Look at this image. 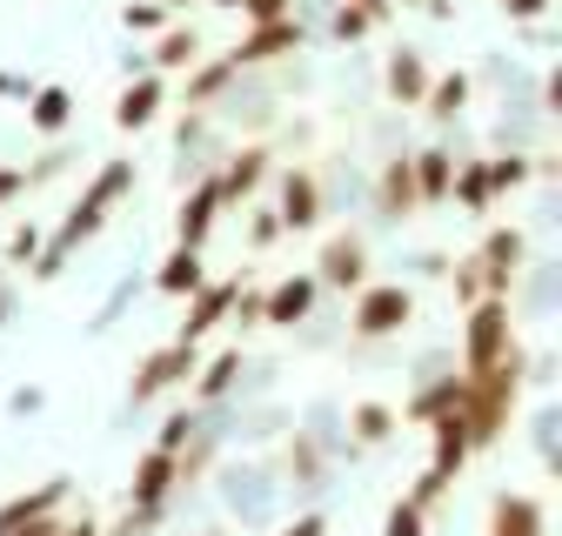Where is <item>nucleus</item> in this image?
Masks as SVG:
<instances>
[{"label":"nucleus","instance_id":"obj_8","mask_svg":"<svg viewBox=\"0 0 562 536\" xmlns=\"http://www.w3.org/2000/svg\"><path fill=\"white\" fill-rule=\"evenodd\" d=\"M194 362H201V349L175 335V343H161V349H148V356L134 362V382H127V395H134V402H155V395L181 389V382L194 376Z\"/></svg>","mask_w":562,"mask_h":536},{"label":"nucleus","instance_id":"obj_46","mask_svg":"<svg viewBox=\"0 0 562 536\" xmlns=\"http://www.w3.org/2000/svg\"><path fill=\"white\" fill-rule=\"evenodd\" d=\"M503 14H509V21H542L549 0H503Z\"/></svg>","mask_w":562,"mask_h":536},{"label":"nucleus","instance_id":"obj_18","mask_svg":"<svg viewBox=\"0 0 562 536\" xmlns=\"http://www.w3.org/2000/svg\"><path fill=\"white\" fill-rule=\"evenodd\" d=\"M375 209H382V222H408V215L422 209L408 155H389V161H382V181H375Z\"/></svg>","mask_w":562,"mask_h":536},{"label":"nucleus","instance_id":"obj_9","mask_svg":"<svg viewBox=\"0 0 562 536\" xmlns=\"http://www.w3.org/2000/svg\"><path fill=\"white\" fill-rule=\"evenodd\" d=\"M475 261H482V289L488 295H509L516 282H522V268H529V235L509 222V228H488L482 235V248H475Z\"/></svg>","mask_w":562,"mask_h":536},{"label":"nucleus","instance_id":"obj_39","mask_svg":"<svg viewBox=\"0 0 562 536\" xmlns=\"http://www.w3.org/2000/svg\"><path fill=\"white\" fill-rule=\"evenodd\" d=\"M21 194H27V168L21 161H0V209H14Z\"/></svg>","mask_w":562,"mask_h":536},{"label":"nucleus","instance_id":"obj_36","mask_svg":"<svg viewBox=\"0 0 562 536\" xmlns=\"http://www.w3.org/2000/svg\"><path fill=\"white\" fill-rule=\"evenodd\" d=\"M449 490H456V477H442V469H422V477H415V490H408V503H415V510H429V516H436Z\"/></svg>","mask_w":562,"mask_h":536},{"label":"nucleus","instance_id":"obj_31","mask_svg":"<svg viewBox=\"0 0 562 536\" xmlns=\"http://www.w3.org/2000/svg\"><path fill=\"white\" fill-rule=\"evenodd\" d=\"M34 255H41V228L34 222H14L8 228V248H0V268H34Z\"/></svg>","mask_w":562,"mask_h":536},{"label":"nucleus","instance_id":"obj_53","mask_svg":"<svg viewBox=\"0 0 562 536\" xmlns=\"http://www.w3.org/2000/svg\"><path fill=\"white\" fill-rule=\"evenodd\" d=\"M207 536H222V529H207Z\"/></svg>","mask_w":562,"mask_h":536},{"label":"nucleus","instance_id":"obj_27","mask_svg":"<svg viewBox=\"0 0 562 536\" xmlns=\"http://www.w3.org/2000/svg\"><path fill=\"white\" fill-rule=\"evenodd\" d=\"M456 402H462V376H436V382H422L415 395H408V410H402V423H422V429H429L442 410H456Z\"/></svg>","mask_w":562,"mask_h":536},{"label":"nucleus","instance_id":"obj_11","mask_svg":"<svg viewBox=\"0 0 562 536\" xmlns=\"http://www.w3.org/2000/svg\"><path fill=\"white\" fill-rule=\"evenodd\" d=\"M222 215H228V209H222L215 175H194L188 194H181V209H175V242H181V248H207V235H215Z\"/></svg>","mask_w":562,"mask_h":536},{"label":"nucleus","instance_id":"obj_6","mask_svg":"<svg viewBox=\"0 0 562 536\" xmlns=\"http://www.w3.org/2000/svg\"><path fill=\"white\" fill-rule=\"evenodd\" d=\"M274 222L281 235H308L322 222V175L289 161V168H274Z\"/></svg>","mask_w":562,"mask_h":536},{"label":"nucleus","instance_id":"obj_7","mask_svg":"<svg viewBox=\"0 0 562 536\" xmlns=\"http://www.w3.org/2000/svg\"><path fill=\"white\" fill-rule=\"evenodd\" d=\"M181 496V469H175V449H140L134 456V477H127V510L140 516H168V503Z\"/></svg>","mask_w":562,"mask_h":536},{"label":"nucleus","instance_id":"obj_35","mask_svg":"<svg viewBox=\"0 0 562 536\" xmlns=\"http://www.w3.org/2000/svg\"><path fill=\"white\" fill-rule=\"evenodd\" d=\"M168 21H175V14L161 8V0H134V8H121V27H127V34H161Z\"/></svg>","mask_w":562,"mask_h":536},{"label":"nucleus","instance_id":"obj_38","mask_svg":"<svg viewBox=\"0 0 562 536\" xmlns=\"http://www.w3.org/2000/svg\"><path fill=\"white\" fill-rule=\"evenodd\" d=\"M274 242H281V222H274V209H255V215H248V248H255V255H268Z\"/></svg>","mask_w":562,"mask_h":536},{"label":"nucleus","instance_id":"obj_42","mask_svg":"<svg viewBox=\"0 0 562 536\" xmlns=\"http://www.w3.org/2000/svg\"><path fill=\"white\" fill-rule=\"evenodd\" d=\"M341 8H356L369 27H389V21H395V0H341Z\"/></svg>","mask_w":562,"mask_h":536},{"label":"nucleus","instance_id":"obj_2","mask_svg":"<svg viewBox=\"0 0 562 536\" xmlns=\"http://www.w3.org/2000/svg\"><path fill=\"white\" fill-rule=\"evenodd\" d=\"M522 382H529V356H522L516 343H509L496 362H488V369L462 376V402H456V416H462V429H469V449H496V443L509 436Z\"/></svg>","mask_w":562,"mask_h":536},{"label":"nucleus","instance_id":"obj_19","mask_svg":"<svg viewBox=\"0 0 562 536\" xmlns=\"http://www.w3.org/2000/svg\"><path fill=\"white\" fill-rule=\"evenodd\" d=\"M241 369H248V356L241 349H222L215 362H194V402H201V410H215V402H228L235 395V382H241Z\"/></svg>","mask_w":562,"mask_h":536},{"label":"nucleus","instance_id":"obj_52","mask_svg":"<svg viewBox=\"0 0 562 536\" xmlns=\"http://www.w3.org/2000/svg\"><path fill=\"white\" fill-rule=\"evenodd\" d=\"M207 8H235V0H207Z\"/></svg>","mask_w":562,"mask_h":536},{"label":"nucleus","instance_id":"obj_16","mask_svg":"<svg viewBox=\"0 0 562 536\" xmlns=\"http://www.w3.org/2000/svg\"><path fill=\"white\" fill-rule=\"evenodd\" d=\"M235 289L241 282H201L194 295H188V322H181V343H207V335H215L222 322H228V302H235Z\"/></svg>","mask_w":562,"mask_h":536},{"label":"nucleus","instance_id":"obj_1","mask_svg":"<svg viewBox=\"0 0 562 536\" xmlns=\"http://www.w3.org/2000/svg\"><path fill=\"white\" fill-rule=\"evenodd\" d=\"M127 194H134V161H101V168L88 175L81 201L67 209V222H60V228L41 242V255H34V268H27V276H34V282H54L60 268H67V255H75L81 242H94V235L108 228V215L121 209Z\"/></svg>","mask_w":562,"mask_h":536},{"label":"nucleus","instance_id":"obj_33","mask_svg":"<svg viewBox=\"0 0 562 536\" xmlns=\"http://www.w3.org/2000/svg\"><path fill=\"white\" fill-rule=\"evenodd\" d=\"M449 295H456V302H462V309H469V302H482V295H488V289H482V261H475V255H462V261H456V268H449Z\"/></svg>","mask_w":562,"mask_h":536},{"label":"nucleus","instance_id":"obj_43","mask_svg":"<svg viewBox=\"0 0 562 536\" xmlns=\"http://www.w3.org/2000/svg\"><path fill=\"white\" fill-rule=\"evenodd\" d=\"M362 34H375L356 8H335V41H362Z\"/></svg>","mask_w":562,"mask_h":536},{"label":"nucleus","instance_id":"obj_5","mask_svg":"<svg viewBox=\"0 0 562 536\" xmlns=\"http://www.w3.org/2000/svg\"><path fill=\"white\" fill-rule=\"evenodd\" d=\"M302 14H281V21H248V34L228 47V60H235V75H255V67H274V60H289V54H302Z\"/></svg>","mask_w":562,"mask_h":536},{"label":"nucleus","instance_id":"obj_28","mask_svg":"<svg viewBox=\"0 0 562 536\" xmlns=\"http://www.w3.org/2000/svg\"><path fill=\"white\" fill-rule=\"evenodd\" d=\"M449 201H462L469 215H488V209H496V188H488V161H456V175H449Z\"/></svg>","mask_w":562,"mask_h":536},{"label":"nucleus","instance_id":"obj_44","mask_svg":"<svg viewBox=\"0 0 562 536\" xmlns=\"http://www.w3.org/2000/svg\"><path fill=\"white\" fill-rule=\"evenodd\" d=\"M281 536H328V516L322 510H302L295 523H281Z\"/></svg>","mask_w":562,"mask_h":536},{"label":"nucleus","instance_id":"obj_13","mask_svg":"<svg viewBox=\"0 0 562 536\" xmlns=\"http://www.w3.org/2000/svg\"><path fill=\"white\" fill-rule=\"evenodd\" d=\"M322 302V282L315 276H281L274 289H261V328H302Z\"/></svg>","mask_w":562,"mask_h":536},{"label":"nucleus","instance_id":"obj_50","mask_svg":"<svg viewBox=\"0 0 562 536\" xmlns=\"http://www.w3.org/2000/svg\"><path fill=\"white\" fill-rule=\"evenodd\" d=\"M0 94H21V81H14V75H0Z\"/></svg>","mask_w":562,"mask_h":536},{"label":"nucleus","instance_id":"obj_14","mask_svg":"<svg viewBox=\"0 0 562 536\" xmlns=\"http://www.w3.org/2000/svg\"><path fill=\"white\" fill-rule=\"evenodd\" d=\"M161 108H168V81H161V75H134V81L114 94V127H121V134H140V127L161 121Z\"/></svg>","mask_w":562,"mask_h":536},{"label":"nucleus","instance_id":"obj_30","mask_svg":"<svg viewBox=\"0 0 562 536\" xmlns=\"http://www.w3.org/2000/svg\"><path fill=\"white\" fill-rule=\"evenodd\" d=\"M348 429H356V443H389L395 429H402V416L389 410V402H356V410H348Z\"/></svg>","mask_w":562,"mask_h":536},{"label":"nucleus","instance_id":"obj_3","mask_svg":"<svg viewBox=\"0 0 562 536\" xmlns=\"http://www.w3.org/2000/svg\"><path fill=\"white\" fill-rule=\"evenodd\" d=\"M516 343V315H509V295H482L462 309V376L488 369L503 349Z\"/></svg>","mask_w":562,"mask_h":536},{"label":"nucleus","instance_id":"obj_20","mask_svg":"<svg viewBox=\"0 0 562 536\" xmlns=\"http://www.w3.org/2000/svg\"><path fill=\"white\" fill-rule=\"evenodd\" d=\"M67 490H75V483H67V477H47V483H34V490H21V496H8V503H0V536H8L14 523H34V516H54V510L67 503Z\"/></svg>","mask_w":562,"mask_h":536},{"label":"nucleus","instance_id":"obj_49","mask_svg":"<svg viewBox=\"0 0 562 536\" xmlns=\"http://www.w3.org/2000/svg\"><path fill=\"white\" fill-rule=\"evenodd\" d=\"M8 315H14V295H8V289H0V328H8Z\"/></svg>","mask_w":562,"mask_h":536},{"label":"nucleus","instance_id":"obj_25","mask_svg":"<svg viewBox=\"0 0 562 536\" xmlns=\"http://www.w3.org/2000/svg\"><path fill=\"white\" fill-rule=\"evenodd\" d=\"M194 60H201V34L181 27V21H168V27L155 34V75H188Z\"/></svg>","mask_w":562,"mask_h":536},{"label":"nucleus","instance_id":"obj_17","mask_svg":"<svg viewBox=\"0 0 562 536\" xmlns=\"http://www.w3.org/2000/svg\"><path fill=\"white\" fill-rule=\"evenodd\" d=\"M429 81H436V75H429V60H422V47H395L389 67H382V88H389L395 108H422Z\"/></svg>","mask_w":562,"mask_h":536},{"label":"nucleus","instance_id":"obj_51","mask_svg":"<svg viewBox=\"0 0 562 536\" xmlns=\"http://www.w3.org/2000/svg\"><path fill=\"white\" fill-rule=\"evenodd\" d=\"M161 8H168V14H181V8H188V0H161Z\"/></svg>","mask_w":562,"mask_h":536},{"label":"nucleus","instance_id":"obj_12","mask_svg":"<svg viewBox=\"0 0 562 536\" xmlns=\"http://www.w3.org/2000/svg\"><path fill=\"white\" fill-rule=\"evenodd\" d=\"M274 175V155L261 148V142H241L222 168H215V188H222V209H241V201H255L261 194V181Z\"/></svg>","mask_w":562,"mask_h":536},{"label":"nucleus","instance_id":"obj_48","mask_svg":"<svg viewBox=\"0 0 562 536\" xmlns=\"http://www.w3.org/2000/svg\"><path fill=\"white\" fill-rule=\"evenodd\" d=\"M395 8H429V14H449V0H395Z\"/></svg>","mask_w":562,"mask_h":536},{"label":"nucleus","instance_id":"obj_22","mask_svg":"<svg viewBox=\"0 0 562 536\" xmlns=\"http://www.w3.org/2000/svg\"><path fill=\"white\" fill-rule=\"evenodd\" d=\"M475 449H469V429H462V416L456 410H442L436 423H429V469H442V477H462V462H469Z\"/></svg>","mask_w":562,"mask_h":536},{"label":"nucleus","instance_id":"obj_34","mask_svg":"<svg viewBox=\"0 0 562 536\" xmlns=\"http://www.w3.org/2000/svg\"><path fill=\"white\" fill-rule=\"evenodd\" d=\"M382 536H429V510H415L408 496H402V503H389V516H382Z\"/></svg>","mask_w":562,"mask_h":536},{"label":"nucleus","instance_id":"obj_32","mask_svg":"<svg viewBox=\"0 0 562 536\" xmlns=\"http://www.w3.org/2000/svg\"><path fill=\"white\" fill-rule=\"evenodd\" d=\"M529 175H536L529 155H496V161H488V188H496V194H516Z\"/></svg>","mask_w":562,"mask_h":536},{"label":"nucleus","instance_id":"obj_4","mask_svg":"<svg viewBox=\"0 0 562 536\" xmlns=\"http://www.w3.org/2000/svg\"><path fill=\"white\" fill-rule=\"evenodd\" d=\"M415 322V289L408 282H362L356 289V309H348V328L362 335V343H389Z\"/></svg>","mask_w":562,"mask_h":536},{"label":"nucleus","instance_id":"obj_24","mask_svg":"<svg viewBox=\"0 0 562 536\" xmlns=\"http://www.w3.org/2000/svg\"><path fill=\"white\" fill-rule=\"evenodd\" d=\"M408 168H415V194H422V209L449 201V175H456V155H449V148H422V155H408Z\"/></svg>","mask_w":562,"mask_h":536},{"label":"nucleus","instance_id":"obj_26","mask_svg":"<svg viewBox=\"0 0 562 536\" xmlns=\"http://www.w3.org/2000/svg\"><path fill=\"white\" fill-rule=\"evenodd\" d=\"M27 127L34 134H67V127H75V94H67V88H34L27 94Z\"/></svg>","mask_w":562,"mask_h":536},{"label":"nucleus","instance_id":"obj_41","mask_svg":"<svg viewBox=\"0 0 562 536\" xmlns=\"http://www.w3.org/2000/svg\"><path fill=\"white\" fill-rule=\"evenodd\" d=\"M67 161H75V155H67V148H47V155H41V161L27 168V188H41V181H54V175H60Z\"/></svg>","mask_w":562,"mask_h":536},{"label":"nucleus","instance_id":"obj_47","mask_svg":"<svg viewBox=\"0 0 562 536\" xmlns=\"http://www.w3.org/2000/svg\"><path fill=\"white\" fill-rule=\"evenodd\" d=\"M60 536H101V523L81 510V516H67V523H60Z\"/></svg>","mask_w":562,"mask_h":536},{"label":"nucleus","instance_id":"obj_10","mask_svg":"<svg viewBox=\"0 0 562 536\" xmlns=\"http://www.w3.org/2000/svg\"><path fill=\"white\" fill-rule=\"evenodd\" d=\"M315 282H322V289H341V295H356V289L369 282V242H362L356 228L328 235L322 255H315Z\"/></svg>","mask_w":562,"mask_h":536},{"label":"nucleus","instance_id":"obj_45","mask_svg":"<svg viewBox=\"0 0 562 536\" xmlns=\"http://www.w3.org/2000/svg\"><path fill=\"white\" fill-rule=\"evenodd\" d=\"M60 523H67V516L54 510V516H34V523H14L8 536H60Z\"/></svg>","mask_w":562,"mask_h":536},{"label":"nucleus","instance_id":"obj_40","mask_svg":"<svg viewBox=\"0 0 562 536\" xmlns=\"http://www.w3.org/2000/svg\"><path fill=\"white\" fill-rule=\"evenodd\" d=\"M241 21H281V14H295V0H235Z\"/></svg>","mask_w":562,"mask_h":536},{"label":"nucleus","instance_id":"obj_23","mask_svg":"<svg viewBox=\"0 0 562 536\" xmlns=\"http://www.w3.org/2000/svg\"><path fill=\"white\" fill-rule=\"evenodd\" d=\"M201 282H207V261H201V248H181V242H175V248H168V261L155 268V289H161V295H175V302H188Z\"/></svg>","mask_w":562,"mask_h":536},{"label":"nucleus","instance_id":"obj_29","mask_svg":"<svg viewBox=\"0 0 562 536\" xmlns=\"http://www.w3.org/2000/svg\"><path fill=\"white\" fill-rule=\"evenodd\" d=\"M469 75H462V67H456V75H436L429 81V94H422V108H429L436 121H462V108H469Z\"/></svg>","mask_w":562,"mask_h":536},{"label":"nucleus","instance_id":"obj_21","mask_svg":"<svg viewBox=\"0 0 562 536\" xmlns=\"http://www.w3.org/2000/svg\"><path fill=\"white\" fill-rule=\"evenodd\" d=\"M235 81H241V75H235L228 54H201V60L188 67V108H222V94H228Z\"/></svg>","mask_w":562,"mask_h":536},{"label":"nucleus","instance_id":"obj_15","mask_svg":"<svg viewBox=\"0 0 562 536\" xmlns=\"http://www.w3.org/2000/svg\"><path fill=\"white\" fill-rule=\"evenodd\" d=\"M488 536H549V510L529 490H496L488 503Z\"/></svg>","mask_w":562,"mask_h":536},{"label":"nucleus","instance_id":"obj_37","mask_svg":"<svg viewBox=\"0 0 562 536\" xmlns=\"http://www.w3.org/2000/svg\"><path fill=\"white\" fill-rule=\"evenodd\" d=\"M194 429H201V416H194V410H175V416L161 423L155 449H188V443H194Z\"/></svg>","mask_w":562,"mask_h":536}]
</instances>
